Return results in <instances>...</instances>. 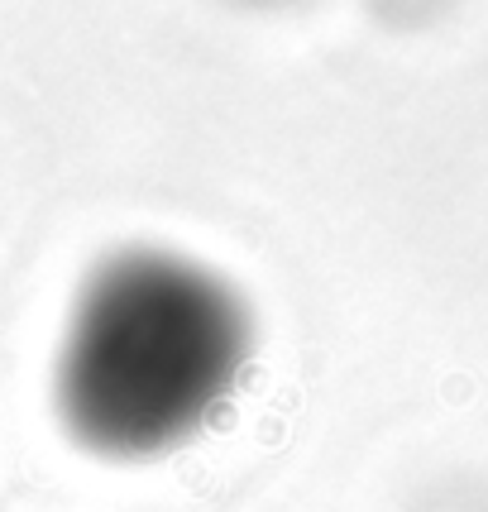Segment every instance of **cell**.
Returning <instances> with one entry per match:
<instances>
[{"label":"cell","mask_w":488,"mask_h":512,"mask_svg":"<svg viewBox=\"0 0 488 512\" xmlns=\"http://www.w3.org/2000/svg\"><path fill=\"white\" fill-rule=\"evenodd\" d=\"M254 359L230 278L173 249H120L87 273L53 359V412L101 460H158L221 417Z\"/></svg>","instance_id":"6da1fadb"},{"label":"cell","mask_w":488,"mask_h":512,"mask_svg":"<svg viewBox=\"0 0 488 512\" xmlns=\"http://www.w3.org/2000/svg\"><path fill=\"white\" fill-rule=\"evenodd\" d=\"M254 5H264V0H254Z\"/></svg>","instance_id":"7a4b0ae2"}]
</instances>
